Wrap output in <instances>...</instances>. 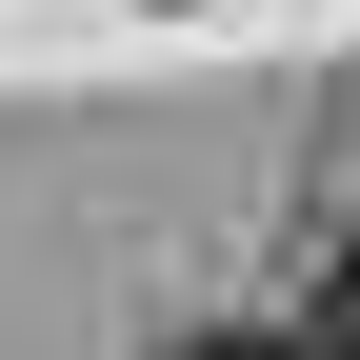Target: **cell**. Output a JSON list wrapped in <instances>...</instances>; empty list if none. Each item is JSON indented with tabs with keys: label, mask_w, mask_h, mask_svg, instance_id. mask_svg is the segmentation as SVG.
<instances>
[{
	"label": "cell",
	"mask_w": 360,
	"mask_h": 360,
	"mask_svg": "<svg viewBox=\"0 0 360 360\" xmlns=\"http://www.w3.org/2000/svg\"><path fill=\"white\" fill-rule=\"evenodd\" d=\"M321 340H340V360H360V200H340V220H321Z\"/></svg>",
	"instance_id": "cell-1"
},
{
	"label": "cell",
	"mask_w": 360,
	"mask_h": 360,
	"mask_svg": "<svg viewBox=\"0 0 360 360\" xmlns=\"http://www.w3.org/2000/svg\"><path fill=\"white\" fill-rule=\"evenodd\" d=\"M160 360H340V340H281V321H200V340H160Z\"/></svg>",
	"instance_id": "cell-2"
},
{
	"label": "cell",
	"mask_w": 360,
	"mask_h": 360,
	"mask_svg": "<svg viewBox=\"0 0 360 360\" xmlns=\"http://www.w3.org/2000/svg\"><path fill=\"white\" fill-rule=\"evenodd\" d=\"M160 20H180V0H160Z\"/></svg>",
	"instance_id": "cell-3"
}]
</instances>
